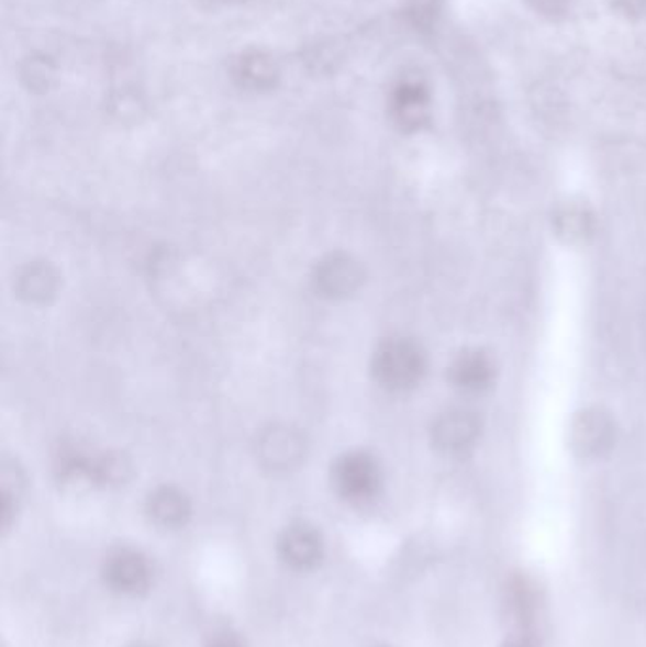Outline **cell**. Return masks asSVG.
Instances as JSON below:
<instances>
[{
	"mask_svg": "<svg viewBox=\"0 0 646 647\" xmlns=\"http://www.w3.org/2000/svg\"><path fill=\"white\" fill-rule=\"evenodd\" d=\"M425 369V353L415 341L406 337L383 341L371 358L374 379L391 392H406L417 387Z\"/></svg>",
	"mask_w": 646,
	"mask_h": 647,
	"instance_id": "obj_1",
	"label": "cell"
},
{
	"mask_svg": "<svg viewBox=\"0 0 646 647\" xmlns=\"http://www.w3.org/2000/svg\"><path fill=\"white\" fill-rule=\"evenodd\" d=\"M331 479L337 497L355 505L371 502L383 484L378 460L363 450L345 453L337 458L332 466Z\"/></svg>",
	"mask_w": 646,
	"mask_h": 647,
	"instance_id": "obj_2",
	"label": "cell"
},
{
	"mask_svg": "<svg viewBox=\"0 0 646 647\" xmlns=\"http://www.w3.org/2000/svg\"><path fill=\"white\" fill-rule=\"evenodd\" d=\"M101 578L112 593L135 599L151 591L154 568L145 553L133 547H118L104 557Z\"/></svg>",
	"mask_w": 646,
	"mask_h": 647,
	"instance_id": "obj_3",
	"label": "cell"
},
{
	"mask_svg": "<svg viewBox=\"0 0 646 647\" xmlns=\"http://www.w3.org/2000/svg\"><path fill=\"white\" fill-rule=\"evenodd\" d=\"M277 557L294 572H311L321 566L326 553L323 534L310 523H290L277 536Z\"/></svg>",
	"mask_w": 646,
	"mask_h": 647,
	"instance_id": "obj_4",
	"label": "cell"
},
{
	"mask_svg": "<svg viewBox=\"0 0 646 647\" xmlns=\"http://www.w3.org/2000/svg\"><path fill=\"white\" fill-rule=\"evenodd\" d=\"M616 437V426L609 413L601 409H586L575 416L571 424V447L578 457L595 458L611 449Z\"/></svg>",
	"mask_w": 646,
	"mask_h": 647,
	"instance_id": "obj_5",
	"label": "cell"
},
{
	"mask_svg": "<svg viewBox=\"0 0 646 647\" xmlns=\"http://www.w3.org/2000/svg\"><path fill=\"white\" fill-rule=\"evenodd\" d=\"M365 272L349 254L336 253L321 259L313 271V285L324 298H347L363 285Z\"/></svg>",
	"mask_w": 646,
	"mask_h": 647,
	"instance_id": "obj_6",
	"label": "cell"
},
{
	"mask_svg": "<svg viewBox=\"0 0 646 647\" xmlns=\"http://www.w3.org/2000/svg\"><path fill=\"white\" fill-rule=\"evenodd\" d=\"M480 432V419L472 411L454 409L436 419L433 426L434 447L449 457H459L475 447Z\"/></svg>",
	"mask_w": 646,
	"mask_h": 647,
	"instance_id": "obj_7",
	"label": "cell"
},
{
	"mask_svg": "<svg viewBox=\"0 0 646 647\" xmlns=\"http://www.w3.org/2000/svg\"><path fill=\"white\" fill-rule=\"evenodd\" d=\"M305 442L298 430L277 424L258 439V458L271 471H287L302 462Z\"/></svg>",
	"mask_w": 646,
	"mask_h": 647,
	"instance_id": "obj_8",
	"label": "cell"
},
{
	"mask_svg": "<svg viewBox=\"0 0 646 647\" xmlns=\"http://www.w3.org/2000/svg\"><path fill=\"white\" fill-rule=\"evenodd\" d=\"M146 517L162 531H179L192 517V502L177 487H158L146 498Z\"/></svg>",
	"mask_w": 646,
	"mask_h": 647,
	"instance_id": "obj_9",
	"label": "cell"
},
{
	"mask_svg": "<svg viewBox=\"0 0 646 647\" xmlns=\"http://www.w3.org/2000/svg\"><path fill=\"white\" fill-rule=\"evenodd\" d=\"M495 377L493 361L481 350H467L455 358L449 368V379L455 389L465 394H481L491 387Z\"/></svg>",
	"mask_w": 646,
	"mask_h": 647,
	"instance_id": "obj_10",
	"label": "cell"
},
{
	"mask_svg": "<svg viewBox=\"0 0 646 647\" xmlns=\"http://www.w3.org/2000/svg\"><path fill=\"white\" fill-rule=\"evenodd\" d=\"M57 288L59 277L56 269L44 261L27 264L15 277V292L27 303H46L56 295Z\"/></svg>",
	"mask_w": 646,
	"mask_h": 647,
	"instance_id": "obj_11",
	"label": "cell"
},
{
	"mask_svg": "<svg viewBox=\"0 0 646 647\" xmlns=\"http://www.w3.org/2000/svg\"><path fill=\"white\" fill-rule=\"evenodd\" d=\"M554 227H556L557 235L564 238L565 243L578 245V243H584L586 238L590 237L591 232H593V219H591L590 212L586 211L584 207L567 204V207L557 211Z\"/></svg>",
	"mask_w": 646,
	"mask_h": 647,
	"instance_id": "obj_12",
	"label": "cell"
},
{
	"mask_svg": "<svg viewBox=\"0 0 646 647\" xmlns=\"http://www.w3.org/2000/svg\"><path fill=\"white\" fill-rule=\"evenodd\" d=\"M2 526L8 531V526L14 518L18 505H20L21 494H23V477L15 471L14 466H2Z\"/></svg>",
	"mask_w": 646,
	"mask_h": 647,
	"instance_id": "obj_13",
	"label": "cell"
},
{
	"mask_svg": "<svg viewBox=\"0 0 646 647\" xmlns=\"http://www.w3.org/2000/svg\"><path fill=\"white\" fill-rule=\"evenodd\" d=\"M205 647H248L245 638L234 628H216L209 634Z\"/></svg>",
	"mask_w": 646,
	"mask_h": 647,
	"instance_id": "obj_14",
	"label": "cell"
},
{
	"mask_svg": "<svg viewBox=\"0 0 646 647\" xmlns=\"http://www.w3.org/2000/svg\"><path fill=\"white\" fill-rule=\"evenodd\" d=\"M124 647H154L152 646V644H148V642H131V644H127V646Z\"/></svg>",
	"mask_w": 646,
	"mask_h": 647,
	"instance_id": "obj_15",
	"label": "cell"
},
{
	"mask_svg": "<svg viewBox=\"0 0 646 647\" xmlns=\"http://www.w3.org/2000/svg\"><path fill=\"white\" fill-rule=\"evenodd\" d=\"M374 647H387V646H374Z\"/></svg>",
	"mask_w": 646,
	"mask_h": 647,
	"instance_id": "obj_16",
	"label": "cell"
}]
</instances>
